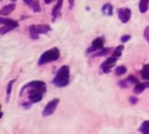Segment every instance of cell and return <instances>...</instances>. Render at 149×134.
I'll use <instances>...</instances> for the list:
<instances>
[{
    "label": "cell",
    "instance_id": "6da1fadb",
    "mask_svg": "<svg viewBox=\"0 0 149 134\" xmlns=\"http://www.w3.org/2000/svg\"><path fill=\"white\" fill-rule=\"evenodd\" d=\"M70 80V70L67 65H63L59 69V71L56 74V76L53 79V84L56 87L63 88L69 84Z\"/></svg>",
    "mask_w": 149,
    "mask_h": 134
},
{
    "label": "cell",
    "instance_id": "7a4b0ae2",
    "mask_svg": "<svg viewBox=\"0 0 149 134\" xmlns=\"http://www.w3.org/2000/svg\"><path fill=\"white\" fill-rule=\"evenodd\" d=\"M60 57V51L57 48H53L49 49V50L45 51L43 54L40 56L38 63L41 64H45V63L51 62H55L57 61Z\"/></svg>",
    "mask_w": 149,
    "mask_h": 134
},
{
    "label": "cell",
    "instance_id": "3957f363",
    "mask_svg": "<svg viewBox=\"0 0 149 134\" xmlns=\"http://www.w3.org/2000/svg\"><path fill=\"white\" fill-rule=\"evenodd\" d=\"M59 103H60L59 99H53L51 101H49L48 104L46 105L45 108L43 109V113H42L43 116H49V115H52L53 113L55 112Z\"/></svg>",
    "mask_w": 149,
    "mask_h": 134
},
{
    "label": "cell",
    "instance_id": "277c9868",
    "mask_svg": "<svg viewBox=\"0 0 149 134\" xmlns=\"http://www.w3.org/2000/svg\"><path fill=\"white\" fill-rule=\"evenodd\" d=\"M118 13L119 20L121 21L123 23H126L129 22L130 17H132V11H130V9H127V8L119 9Z\"/></svg>",
    "mask_w": 149,
    "mask_h": 134
},
{
    "label": "cell",
    "instance_id": "5b68a950",
    "mask_svg": "<svg viewBox=\"0 0 149 134\" xmlns=\"http://www.w3.org/2000/svg\"><path fill=\"white\" fill-rule=\"evenodd\" d=\"M116 59H118L116 57H114V56H112V57H110V58H108L107 60H106V61L102 64V72L105 73V74L109 73L112 65L116 62Z\"/></svg>",
    "mask_w": 149,
    "mask_h": 134
},
{
    "label": "cell",
    "instance_id": "8992f818",
    "mask_svg": "<svg viewBox=\"0 0 149 134\" xmlns=\"http://www.w3.org/2000/svg\"><path fill=\"white\" fill-rule=\"evenodd\" d=\"M102 47H104V40L101 37H98L96 39H94L92 41V44H91V48H88V52L90 51H96L98 49H102Z\"/></svg>",
    "mask_w": 149,
    "mask_h": 134
},
{
    "label": "cell",
    "instance_id": "52a82bcc",
    "mask_svg": "<svg viewBox=\"0 0 149 134\" xmlns=\"http://www.w3.org/2000/svg\"><path fill=\"white\" fill-rule=\"evenodd\" d=\"M146 88H149V83L148 82H144V83H138L136 84V86L134 87L133 89V92L136 93V94H140L142 93L143 91L146 89Z\"/></svg>",
    "mask_w": 149,
    "mask_h": 134
},
{
    "label": "cell",
    "instance_id": "ba28073f",
    "mask_svg": "<svg viewBox=\"0 0 149 134\" xmlns=\"http://www.w3.org/2000/svg\"><path fill=\"white\" fill-rule=\"evenodd\" d=\"M23 1L28 6H31V8L33 9L35 12L40 11V6H39V3H38L37 0H23Z\"/></svg>",
    "mask_w": 149,
    "mask_h": 134
},
{
    "label": "cell",
    "instance_id": "9c48e42d",
    "mask_svg": "<svg viewBox=\"0 0 149 134\" xmlns=\"http://www.w3.org/2000/svg\"><path fill=\"white\" fill-rule=\"evenodd\" d=\"M16 6L15 4H9L5 7H3V9H1V11H0V14H1L2 16H5V15H8V14L11 13L14 9H15Z\"/></svg>",
    "mask_w": 149,
    "mask_h": 134
},
{
    "label": "cell",
    "instance_id": "30bf717a",
    "mask_svg": "<svg viewBox=\"0 0 149 134\" xmlns=\"http://www.w3.org/2000/svg\"><path fill=\"white\" fill-rule=\"evenodd\" d=\"M63 0H58L57 4L55 5L54 8H53L52 12H51L52 17H53V21H54L56 19V17H57L60 14V10H61V8L63 6Z\"/></svg>",
    "mask_w": 149,
    "mask_h": 134
},
{
    "label": "cell",
    "instance_id": "8fae6325",
    "mask_svg": "<svg viewBox=\"0 0 149 134\" xmlns=\"http://www.w3.org/2000/svg\"><path fill=\"white\" fill-rule=\"evenodd\" d=\"M0 23L5 24V25H8V26H10L11 28H15L18 26V23L16 21H13L11 19H7V18H3L1 17L0 18Z\"/></svg>",
    "mask_w": 149,
    "mask_h": 134
},
{
    "label": "cell",
    "instance_id": "7c38bea8",
    "mask_svg": "<svg viewBox=\"0 0 149 134\" xmlns=\"http://www.w3.org/2000/svg\"><path fill=\"white\" fill-rule=\"evenodd\" d=\"M29 34L32 39H37L39 36V33L37 32V25H31L29 27Z\"/></svg>",
    "mask_w": 149,
    "mask_h": 134
},
{
    "label": "cell",
    "instance_id": "4fadbf2b",
    "mask_svg": "<svg viewBox=\"0 0 149 134\" xmlns=\"http://www.w3.org/2000/svg\"><path fill=\"white\" fill-rule=\"evenodd\" d=\"M37 29L39 34H47L51 30V28L48 24H39V25H37Z\"/></svg>",
    "mask_w": 149,
    "mask_h": 134
},
{
    "label": "cell",
    "instance_id": "5bb4252c",
    "mask_svg": "<svg viewBox=\"0 0 149 134\" xmlns=\"http://www.w3.org/2000/svg\"><path fill=\"white\" fill-rule=\"evenodd\" d=\"M102 11L104 15H107V16H112L113 14V7L112 5L110 4H105L102 6Z\"/></svg>",
    "mask_w": 149,
    "mask_h": 134
},
{
    "label": "cell",
    "instance_id": "9a60e30c",
    "mask_svg": "<svg viewBox=\"0 0 149 134\" xmlns=\"http://www.w3.org/2000/svg\"><path fill=\"white\" fill-rule=\"evenodd\" d=\"M148 3L149 0H141L140 4H139V9L140 12L142 13H145L148 9Z\"/></svg>",
    "mask_w": 149,
    "mask_h": 134
},
{
    "label": "cell",
    "instance_id": "2e32d148",
    "mask_svg": "<svg viewBox=\"0 0 149 134\" xmlns=\"http://www.w3.org/2000/svg\"><path fill=\"white\" fill-rule=\"evenodd\" d=\"M141 76H142V78L143 79L149 80V63L144 66V68L141 72Z\"/></svg>",
    "mask_w": 149,
    "mask_h": 134
},
{
    "label": "cell",
    "instance_id": "e0dca14e",
    "mask_svg": "<svg viewBox=\"0 0 149 134\" xmlns=\"http://www.w3.org/2000/svg\"><path fill=\"white\" fill-rule=\"evenodd\" d=\"M140 130L143 134H149V121L148 120H145L143 122V124H142L140 128Z\"/></svg>",
    "mask_w": 149,
    "mask_h": 134
},
{
    "label": "cell",
    "instance_id": "ac0fdd59",
    "mask_svg": "<svg viewBox=\"0 0 149 134\" xmlns=\"http://www.w3.org/2000/svg\"><path fill=\"white\" fill-rule=\"evenodd\" d=\"M123 48H124V46L123 45H119L118 47H116V49L114 50V52H113V56H114V57H116V58L120 57V56H121V54H122Z\"/></svg>",
    "mask_w": 149,
    "mask_h": 134
},
{
    "label": "cell",
    "instance_id": "d6986e66",
    "mask_svg": "<svg viewBox=\"0 0 149 134\" xmlns=\"http://www.w3.org/2000/svg\"><path fill=\"white\" fill-rule=\"evenodd\" d=\"M127 72V68L124 65H119V66H118L116 68V71H115V73H116V76H122V75H124V74H125Z\"/></svg>",
    "mask_w": 149,
    "mask_h": 134
},
{
    "label": "cell",
    "instance_id": "ffe728a7",
    "mask_svg": "<svg viewBox=\"0 0 149 134\" xmlns=\"http://www.w3.org/2000/svg\"><path fill=\"white\" fill-rule=\"evenodd\" d=\"M118 85L121 87V88H129L132 85V81L130 80V78L128 77V78L126 79H124L122 81H120V82L118 83Z\"/></svg>",
    "mask_w": 149,
    "mask_h": 134
},
{
    "label": "cell",
    "instance_id": "44dd1931",
    "mask_svg": "<svg viewBox=\"0 0 149 134\" xmlns=\"http://www.w3.org/2000/svg\"><path fill=\"white\" fill-rule=\"evenodd\" d=\"M110 51H111V48H104V49H102V50L96 52V53L94 54V56H98V57H102V56H106L107 54H109Z\"/></svg>",
    "mask_w": 149,
    "mask_h": 134
},
{
    "label": "cell",
    "instance_id": "7402d4cb",
    "mask_svg": "<svg viewBox=\"0 0 149 134\" xmlns=\"http://www.w3.org/2000/svg\"><path fill=\"white\" fill-rule=\"evenodd\" d=\"M15 82V79H12L10 80L9 84H8V87H7V100L9 101V96H10V93H11V90H12V86H13V83Z\"/></svg>",
    "mask_w": 149,
    "mask_h": 134
},
{
    "label": "cell",
    "instance_id": "603a6c76",
    "mask_svg": "<svg viewBox=\"0 0 149 134\" xmlns=\"http://www.w3.org/2000/svg\"><path fill=\"white\" fill-rule=\"evenodd\" d=\"M12 29H13V28H11L10 26L6 25L5 27H2L1 29H0V34H6V33H8V32L11 31Z\"/></svg>",
    "mask_w": 149,
    "mask_h": 134
},
{
    "label": "cell",
    "instance_id": "cb8c5ba5",
    "mask_svg": "<svg viewBox=\"0 0 149 134\" xmlns=\"http://www.w3.org/2000/svg\"><path fill=\"white\" fill-rule=\"evenodd\" d=\"M144 36V37H145V39H146V41L149 43V26H147L146 28H145Z\"/></svg>",
    "mask_w": 149,
    "mask_h": 134
},
{
    "label": "cell",
    "instance_id": "d4e9b609",
    "mask_svg": "<svg viewBox=\"0 0 149 134\" xmlns=\"http://www.w3.org/2000/svg\"><path fill=\"white\" fill-rule=\"evenodd\" d=\"M129 78H130V81H132V84H135V85H136V84L139 83V80H138L135 76H129Z\"/></svg>",
    "mask_w": 149,
    "mask_h": 134
},
{
    "label": "cell",
    "instance_id": "484cf974",
    "mask_svg": "<svg viewBox=\"0 0 149 134\" xmlns=\"http://www.w3.org/2000/svg\"><path fill=\"white\" fill-rule=\"evenodd\" d=\"M130 37H132V36H130V34H126V36H123L121 37V41L123 42V43H125V42L129 41L130 39Z\"/></svg>",
    "mask_w": 149,
    "mask_h": 134
},
{
    "label": "cell",
    "instance_id": "4316f807",
    "mask_svg": "<svg viewBox=\"0 0 149 134\" xmlns=\"http://www.w3.org/2000/svg\"><path fill=\"white\" fill-rule=\"evenodd\" d=\"M130 101L132 104H136V103L138 101V99L136 97H130Z\"/></svg>",
    "mask_w": 149,
    "mask_h": 134
},
{
    "label": "cell",
    "instance_id": "83f0119b",
    "mask_svg": "<svg viewBox=\"0 0 149 134\" xmlns=\"http://www.w3.org/2000/svg\"><path fill=\"white\" fill-rule=\"evenodd\" d=\"M44 1H45L46 4H51V3L53 1V0H44Z\"/></svg>",
    "mask_w": 149,
    "mask_h": 134
},
{
    "label": "cell",
    "instance_id": "f1b7e54d",
    "mask_svg": "<svg viewBox=\"0 0 149 134\" xmlns=\"http://www.w3.org/2000/svg\"><path fill=\"white\" fill-rule=\"evenodd\" d=\"M69 2H70V8H72V7H73V3H74V0H69Z\"/></svg>",
    "mask_w": 149,
    "mask_h": 134
},
{
    "label": "cell",
    "instance_id": "f546056e",
    "mask_svg": "<svg viewBox=\"0 0 149 134\" xmlns=\"http://www.w3.org/2000/svg\"><path fill=\"white\" fill-rule=\"evenodd\" d=\"M10 1H12V2H16L17 0H10Z\"/></svg>",
    "mask_w": 149,
    "mask_h": 134
}]
</instances>
